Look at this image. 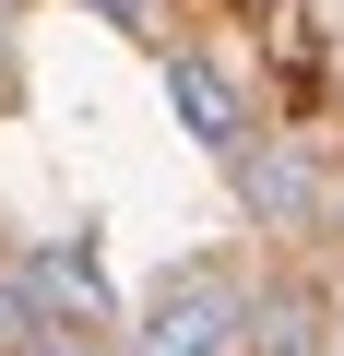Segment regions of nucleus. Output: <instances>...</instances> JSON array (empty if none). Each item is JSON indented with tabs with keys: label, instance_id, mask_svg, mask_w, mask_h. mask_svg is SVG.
<instances>
[{
	"label": "nucleus",
	"instance_id": "nucleus-4",
	"mask_svg": "<svg viewBox=\"0 0 344 356\" xmlns=\"http://www.w3.org/2000/svg\"><path fill=\"white\" fill-rule=\"evenodd\" d=\"M226 166H238V202H249L261 226H309V202H320V178H309L297 154H273V143H261V154H226Z\"/></svg>",
	"mask_w": 344,
	"mask_h": 356
},
{
	"label": "nucleus",
	"instance_id": "nucleus-5",
	"mask_svg": "<svg viewBox=\"0 0 344 356\" xmlns=\"http://www.w3.org/2000/svg\"><path fill=\"white\" fill-rule=\"evenodd\" d=\"M249 356H320V332H309V309H297V297H273V309L249 321Z\"/></svg>",
	"mask_w": 344,
	"mask_h": 356
},
{
	"label": "nucleus",
	"instance_id": "nucleus-8",
	"mask_svg": "<svg viewBox=\"0 0 344 356\" xmlns=\"http://www.w3.org/2000/svg\"><path fill=\"white\" fill-rule=\"evenodd\" d=\"M48 356H107V344H83V332H72V344H48Z\"/></svg>",
	"mask_w": 344,
	"mask_h": 356
},
{
	"label": "nucleus",
	"instance_id": "nucleus-9",
	"mask_svg": "<svg viewBox=\"0 0 344 356\" xmlns=\"http://www.w3.org/2000/svg\"><path fill=\"white\" fill-rule=\"evenodd\" d=\"M0 36H13V0H0Z\"/></svg>",
	"mask_w": 344,
	"mask_h": 356
},
{
	"label": "nucleus",
	"instance_id": "nucleus-7",
	"mask_svg": "<svg viewBox=\"0 0 344 356\" xmlns=\"http://www.w3.org/2000/svg\"><path fill=\"white\" fill-rule=\"evenodd\" d=\"M24 332H36V321H24V297H0V356H13Z\"/></svg>",
	"mask_w": 344,
	"mask_h": 356
},
{
	"label": "nucleus",
	"instance_id": "nucleus-6",
	"mask_svg": "<svg viewBox=\"0 0 344 356\" xmlns=\"http://www.w3.org/2000/svg\"><path fill=\"white\" fill-rule=\"evenodd\" d=\"M83 13H107V24H154V0H83Z\"/></svg>",
	"mask_w": 344,
	"mask_h": 356
},
{
	"label": "nucleus",
	"instance_id": "nucleus-2",
	"mask_svg": "<svg viewBox=\"0 0 344 356\" xmlns=\"http://www.w3.org/2000/svg\"><path fill=\"white\" fill-rule=\"evenodd\" d=\"M13 297H24V321H36V332H107V321H119V297H107V273H95V250H83V238L36 250Z\"/></svg>",
	"mask_w": 344,
	"mask_h": 356
},
{
	"label": "nucleus",
	"instance_id": "nucleus-1",
	"mask_svg": "<svg viewBox=\"0 0 344 356\" xmlns=\"http://www.w3.org/2000/svg\"><path fill=\"white\" fill-rule=\"evenodd\" d=\"M249 285L226 273V261H179L154 297H142V321H131V356H249Z\"/></svg>",
	"mask_w": 344,
	"mask_h": 356
},
{
	"label": "nucleus",
	"instance_id": "nucleus-3",
	"mask_svg": "<svg viewBox=\"0 0 344 356\" xmlns=\"http://www.w3.org/2000/svg\"><path fill=\"white\" fill-rule=\"evenodd\" d=\"M154 72H166V107H179V131H190V143L249 154V107H238V83H226L202 48H154Z\"/></svg>",
	"mask_w": 344,
	"mask_h": 356
}]
</instances>
